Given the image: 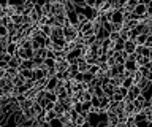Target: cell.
<instances>
[{
    "instance_id": "6da1fadb",
    "label": "cell",
    "mask_w": 152,
    "mask_h": 127,
    "mask_svg": "<svg viewBox=\"0 0 152 127\" xmlns=\"http://www.w3.org/2000/svg\"><path fill=\"white\" fill-rule=\"evenodd\" d=\"M64 38H65V41L66 43H70V41H76L79 38V30L76 29V27H73V26H65L64 29Z\"/></svg>"
},
{
    "instance_id": "7a4b0ae2",
    "label": "cell",
    "mask_w": 152,
    "mask_h": 127,
    "mask_svg": "<svg viewBox=\"0 0 152 127\" xmlns=\"http://www.w3.org/2000/svg\"><path fill=\"white\" fill-rule=\"evenodd\" d=\"M147 18V13H146V3L144 2H138L136 8L132 11V19H136V21H142Z\"/></svg>"
},
{
    "instance_id": "3957f363",
    "label": "cell",
    "mask_w": 152,
    "mask_h": 127,
    "mask_svg": "<svg viewBox=\"0 0 152 127\" xmlns=\"http://www.w3.org/2000/svg\"><path fill=\"white\" fill-rule=\"evenodd\" d=\"M60 15H66V7L65 2H51V15L49 16H60Z\"/></svg>"
},
{
    "instance_id": "277c9868",
    "label": "cell",
    "mask_w": 152,
    "mask_h": 127,
    "mask_svg": "<svg viewBox=\"0 0 152 127\" xmlns=\"http://www.w3.org/2000/svg\"><path fill=\"white\" fill-rule=\"evenodd\" d=\"M16 56L21 60H30L33 59V49L32 48H18Z\"/></svg>"
},
{
    "instance_id": "5b68a950",
    "label": "cell",
    "mask_w": 152,
    "mask_h": 127,
    "mask_svg": "<svg viewBox=\"0 0 152 127\" xmlns=\"http://www.w3.org/2000/svg\"><path fill=\"white\" fill-rule=\"evenodd\" d=\"M70 67V62L66 59H56V64H54V68L57 73H65Z\"/></svg>"
},
{
    "instance_id": "8992f818",
    "label": "cell",
    "mask_w": 152,
    "mask_h": 127,
    "mask_svg": "<svg viewBox=\"0 0 152 127\" xmlns=\"http://www.w3.org/2000/svg\"><path fill=\"white\" fill-rule=\"evenodd\" d=\"M140 95H141V89L133 84V86H130V87L127 89V95H125V98H127V100H130V102H133L135 98H138Z\"/></svg>"
},
{
    "instance_id": "52a82bcc",
    "label": "cell",
    "mask_w": 152,
    "mask_h": 127,
    "mask_svg": "<svg viewBox=\"0 0 152 127\" xmlns=\"http://www.w3.org/2000/svg\"><path fill=\"white\" fill-rule=\"evenodd\" d=\"M149 105V103H147V100L144 97H138V98H135V100H133V106H135V110H136V113H141L142 110H144V108Z\"/></svg>"
},
{
    "instance_id": "ba28073f",
    "label": "cell",
    "mask_w": 152,
    "mask_h": 127,
    "mask_svg": "<svg viewBox=\"0 0 152 127\" xmlns=\"http://www.w3.org/2000/svg\"><path fill=\"white\" fill-rule=\"evenodd\" d=\"M111 24H124V11L122 10H114L113 11Z\"/></svg>"
},
{
    "instance_id": "9c48e42d",
    "label": "cell",
    "mask_w": 152,
    "mask_h": 127,
    "mask_svg": "<svg viewBox=\"0 0 152 127\" xmlns=\"http://www.w3.org/2000/svg\"><path fill=\"white\" fill-rule=\"evenodd\" d=\"M124 102H125V116L127 117H133L136 115V110H135V106H133V102L127 100V98H124Z\"/></svg>"
},
{
    "instance_id": "30bf717a",
    "label": "cell",
    "mask_w": 152,
    "mask_h": 127,
    "mask_svg": "<svg viewBox=\"0 0 152 127\" xmlns=\"http://www.w3.org/2000/svg\"><path fill=\"white\" fill-rule=\"evenodd\" d=\"M57 83H59V79H57L56 76H51V78H48V81H46V86H45V91H48V92H54V89L57 87Z\"/></svg>"
},
{
    "instance_id": "8fae6325",
    "label": "cell",
    "mask_w": 152,
    "mask_h": 127,
    "mask_svg": "<svg viewBox=\"0 0 152 127\" xmlns=\"http://www.w3.org/2000/svg\"><path fill=\"white\" fill-rule=\"evenodd\" d=\"M136 48L138 46H136V43L133 40H127L125 43H124V51H125L127 54H133L136 51Z\"/></svg>"
},
{
    "instance_id": "7c38bea8",
    "label": "cell",
    "mask_w": 152,
    "mask_h": 127,
    "mask_svg": "<svg viewBox=\"0 0 152 127\" xmlns=\"http://www.w3.org/2000/svg\"><path fill=\"white\" fill-rule=\"evenodd\" d=\"M76 67H78V72L79 73H86L89 70V64L86 62L84 57H79L78 60H76Z\"/></svg>"
},
{
    "instance_id": "4fadbf2b",
    "label": "cell",
    "mask_w": 152,
    "mask_h": 127,
    "mask_svg": "<svg viewBox=\"0 0 152 127\" xmlns=\"http://www.w3.org/2000/svg\"><path fill=\"white\" fill-rule=\"evenodd\" d=\"M106 119H108V126H111V127H114L119 122V117L114 111H106Z\"/></svg>"
},
{
    "instance_id": "5bb4252c",
    "label": "cell",
    "mask_w": 152,
    "mask_h": 127,
    "mask_svg": "<svg viewBox=\"0 0 152 127\" xmlns=\"http://www.w3.org/2000/svg\"><path fill=\"white\" fill-rule=\"evenodd\" d=\"M124 68H125V72H128V73H135L136 70H138V65H136V62L135 60H125V64H124Z\"/></svg>"
},
{
    "instance_id": "9a60e30c",
    "label": "cell",
    "mask_w": 152,
    "mask_h": 127,
    "mask_svg": "<svg viewBox=\"0 0 152 127\" xmlns=\"http://www.w3.org/2000/svg\"><path fill=\"white\" fill-rule=\"evenodd\" d=\"M21 62L22 60L18 57V56H13L11 59H10V62H8V67L10 68H18L19 70V67H21Z\"/></svg>"
},
{
    "instance_id": "2e32d148",
    "label": "cell",
    "mask_w": 152,
    "mask_h": 127,
    "mask_svg": "<svg viewBox=\"0 0 152 127\" xmlns=\"http://www.w3.org/2000/svg\"><path fill=\"white\" fill-rule=\"evenodd\" d=\"M37 29L40 30V32H41V34L45 35V37H48V38H49V35H51V29H52L51 26H45V24H38V26H37Z\"/></svg>"
},
{
    "instance_id": "e0dca14e",
    "label": "cell",
    "mask_w": 152,
    "mask_h": 127,
    "mask_svg": "<svg viewBox=\"0 0 152 127\" xmlns=\"http://www.w3.org/2000/svg\"><path fill=\"white\" fill-rule=\"evenodd\" d=\"M138 22H140V21H136V19H128V21L124 22V27H125L127 30H130V32H132V30H135V29H136Z\"/></svg>"
},
{
    "instance_id": "ac0fdd59",
    "label": "cell",
    "mask_w": 152,
    "mask_h": 127,
    "mask_svg": "<svg viewBox=\"0 0 152 127\" xmlns=\"http://www.w3.org/2000/svg\"><path fill=\"white\" fill-rule=\"evenodd\" d=\"M54 119H57V115H56V111H54V110L45 111V115H43V121L51 122V121H54Z\"/></svg>"
},
{
    "instance_id": "d6986e66",
    "label": "cell",
    "mask_w": 152,
    "mask_h": 127,
    "mask_svg": "<svg viewBox=\"0 0 152 127\" xmlns=\"http://www.w3.org/2000/svg\"><path fill=\"white\" fill-rule=\"evenodd\" d=\"M41 15L43 16H49L51 15V2L41 3Z\"/></svg>"
},
{
    "instance_id": "ffe728a7",
    "label": "cell",
    "mask_w": 152,
    "mask_h": 127,
    "mask_svg": "<svg viewBox=\"0 0 152 127\" xmlns=\"http://www.w3.org/2000/svg\"><path fill=\"white\" fill-rule=\"evenodd\" d=\"M19 68H22V70H33L35 68V65H33V60H22L21 62V67Z\"/></svg>"
},
{
    "instance_id": "44dd1931",
    "label": "cell",
    "mask_w": 152,
    "mask_h": 127,
    "mask_svg": "<svg viewBox=\"0 0 152 127\" xmlns=\"http://www.w3.org/2000/svg\"><path fill=\"white\" fill-rule=\"evenodd\" d=\"M98 72H100V67H98V65H89V70H87L86 73H90L92 76H95Z\"/></svg>"
},
{
    "instance_id": "7402d4cb",
    "label": "cell",
    "mask_w": 152,
    "mask_h": 127,
    "mask_svg": "<svg viewBox=\"0 0 152 127\" xmlns=\"http://www.w3.org/2000/svg\"><path fill=\"white\" fill-rule=\"evenodd\" d=\"M10 59H11V56H10V54H7V53L0 54V64H8Z\"/></svg>"
},
{
    "instance_id": "603a6c76",
    "label": "cell",
    "mask_w": 152,
    "mask_h": 127,
    "mask_svg": "<svg viewBox=\"0 0 152 127\" xmlns=\"http://www.w3.org/2000/svg\"><path fill=\"white\" fill-rule=\"evenodd\" d=\"M81 105H83V113H90V110H92L90 102H84V103H81Z\"/></svg>"
},
{
    "instance_id": "cb8c5ba5",
    "label": "cell",
    "mask_w": 152,
    "mask_h": 127,
    "mask_svg": "<svg viewBox=\"0 0 152 127\" xmlns=\"http://www.w3.org/2000/svg\"><path fill=\"white\" fill-rule=\"evenodd\" d=\"M109 40H111L113 43H116V41L121 40L119 38V32H111V34H109Z\"/></svg>"
},
{
    "instance_id": "d4e9b609",
    "label": "cell",
    "mask_w": 152,
    "mask_h": 127,
    "mask_svg": "<svg viewBox=\"0 0 152 127\" xmlns=\"http://www.w3.org/2000/svg\"><path fill=\"white\" fill-rule=\"evenodd\" d=\"M144 46H146V48H149V49H152V34H149V35H147Z\"/></svg>"
},
{
    "instance_id": "484cf974",
    "label": "cell",
    "mask_w": 152,
    "mask_h": 127,
    "mask_svg": "<svg viewBox=\"0 0 152 127\" xmlns=\"http://www.w3.org/2000/svg\"><path fill=\"white\" fill-rule=\"evenodd\" d=\"M8 37V32H7V27L0 26V38H7Z\"/></svg>"
},
{
    "instance_id": "4316f807",
    "label": "cell",
    "mask_w": 152,
    "mask_h": 127,
    "mask_svg": "<svg viewBox=\"0 0 152 127\" xmlns=\"http://www.w3.org/2000/svg\"><path fill=\"white\" fill-rule=\"evenodd\" d=\"M10 115H3V111H2V108H0V126H3L5 124V121H7V117Z\"/></svg>"
},
{
    "instance_id": "83f0119b",
    "label": "cell",
    "mask_w": 152,
    "mask_h": 127,
    "mask_svg": "<svg viewBox=\"0 0 152 127\" xmlns=\"http://www.w3.org/2000/svg\"><path fill=\"white\" fill-rule=\"evenodd\" d=\"M49 126H51V127H62V122H60L59 119H54V121L49 122Z\"/></svg>"
},
{
    "instance_id": "f1b7e54d",
    "label": "cell",
    "mask_w": 152,
    "mask_h": 127,
    "mask_svg": "<svg viewBox=\"0 0 152 127\" xmlns=\"http://www.w3.org/2000/svg\"><path fill=\"white\" fill-rule=\"evenodd\" d=\"M114 127H127V122H125V121H119Z\"/></svg>"
},
{
    "instance_id": "f546056e",
    "label": "cell",
    "mask_w": 152,
    "mask_h": 127,
    "mask_svg": "<svg viewBox=\"0 0 152 127\" xmlns=\"http://www.w3.org/2000/svg\"><path fill=\"white\" fill-rule=\"evenodd\" d=\"M5 73H7V70L0 68V78H5Z\"/></svg>"
},
{
    "instance_id": "4dcf8cb0",
    "label": "cell",
    "mask_w": 152,
    "mask_h": 127,
    "mask_svg": "<svg viewBox=\"0 0 152 127\" xmlns=\"http://www.w3.org/2000/svg\"><path fill=\"white\" fill-rule=\"evenodd\" d=\"M81 127H92V126H90V124H89V122H87V121H86V122H84V124H83V126H81Z\"/></svg>"
},
{
    "instance_id": "1f68e13d",
    "label": "cell",
    "mask_w": 152,
    "mask_h": 127,
    "mask_svg": "<svg viewBox=\"0 0 152 127\" xmlns=\"http://www.w3.org/2000/svg\"><path fill=\"white\" fill-rule=\"evenodd\" d=\"M108 127H111V126H108Z\"/></svg>"
},
{
    "instance_id": "d6a6232c",
    "label": "cell",
    "mask_w": 152,
    "mask_h": 127,
    "mask_svg": "<svg viewBox=\"0 0 152 127\" xmlns=\"http://www.w3.org/2000/svg\"><path fill=\"white\" fill-rule=\"evenodd\" d=\"M0 127H2V126H0Z\"/></svg>"
}]
</instances>
